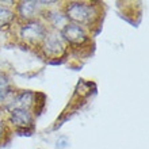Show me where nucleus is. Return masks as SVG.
<instances>
[{"mask_svg": "<svg viewBox=\"0 0 149 149\" xmlns=\"http://www.w3.org/2000/svg\"><path fill=\"white\" fill-rule=\"evenodd\" d=\"M63 12L69 23L83 26L87 30L99 24L102 19L100 3L92 1H68L64 6Z\"/></svg>", "mask_w": 149, "mask_h": 149, "instance_id": "1", "label": "nucleus"}, {"mask_svg": "<svg viewBox=\"0 0 149 149\" xmlns=\"http://www.w3.org/2000/svg\"><path fill=\"white\" fill-rule=\"evenodd\" d=\"M47 31H49V27L45 24V22L41 18H38V19L24 22V23L20 24L18 36L24 43L39 47L45 37H46Z\"/></svg>", "mask_w": 149, "mask_h": 149, "instance_id": "2", "label": "nucleus"}, {"mask_svg": "<svg viewBox=\"0 0 149 149\" xmlns=\"http://www.w3.org/2000/svg\"><path fill=\"white\" fill-rule=\"evenodd\" d=\"M8 123L15 127V133L22 136H31L34 130V114L26 109H11L8 110Z\"/></svg>", "mask_w": 149, "mask_h": 149, "instance_id": "3", "label": "nucleus"}, {"mask_svg": "<svg viewBox=\"0 0 149 149\" xmlns=\"http://www.w3.org/2000/svg\"><path fill=\"white\" fill-rule=\"evenodd\" d=\"M39 47H41V52L43 53L45 57L53 60V58H61L67 53L68 45L63 39L60 31L49 29L46 37H45V39L42 41Z\"/></svg>", "mask_w": 149, "mask_h": 149, "instance_id": "4", "label": "nucleus"}, {"mask_svg": "<svg viewBox=\"0 0 149 149\" xmlns=\"http://www.w3.org/2000/svg\"><path fill=\"white\" fill-rule=\"evenodd\" d=\"M60 34L68 46L72 47L84 46L86 43L91 41L90 33L87 29H84L83 26H79V24L69 23V22L60 30Z\"/></svg>", "mask_w": 149, "mask_h": 149, "instance_id": "5", "label": "nucleus"}, {"mask_svg": "<svg viewBox=\"0 0 149 149\" xmlns=\"http://www.w3.org/2000/svg\"><path fill=\"white\" fill-rule=\"evenodd\" d=\"M41 7H42L41 1L23 0V1L16 3L14 11H15L16 19H19L22 23H24V22H30V20L38 19L39 15H41V12H42Z\"/></svg>", "mask_w": 149, "mask_h": 149, "instance_id": "6", "label": "nucleus"}, {"mask_svg": "<svg viewBox=\"0 0 149 149\" xmlns=\"http://www.w3.org/2000/svg\"><path fill=\"white\" fill-rule=\"evenodd\" d=\"M15 20H16L15 11L11 7H8V6L0 4V30L11 27Z\"/></svg>", "mask_w": 149, "mask_h": 149, "instance_id": "7", "label": "nucleus"}, {"mask_svg": "<svg viewBox=\"0 0 149 149\" xmlns=\"http://www.w3.org/2000/svg\"><path fill=\"white\" fill-rule=\"evenodd\" d=\"M11 95H14L11 81L4 72H0V106L7 102Z\"/></svg>", "mask_w": 149, "mask_h": 149, "instance_id": "8", "label": "nucleus"}, {"mask_svg": "<svg viewBox=\"0 0 149 149\" xmlns=\"http://www.w3.org/2000/svg\"><path fill=\"white\" fill-rule=\"evenodd\" d=\"M57 149H65V148H68V145H69V140H68L65 136H61V137L57 140Z\"/></svg>", "mask_w": 149, "mask_h": 149, "instance_id": "9", "label": "nucleus"}, {"mask_svg": "<svg viewBox=\"0 0 149 149\" xmlns=\"http://www.w3.org/2000/svg\"><path fill=\"white\" fill-rule=\"evenodd\" d=\"M4 127H6V126H4V122L1 121V118H0V141H1V140H3V134H4Z\"/></svg>", "mask_w": 149, "mask_h": 149, "instance_id": "10", "label": "nucleus"}]
</instances>
